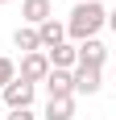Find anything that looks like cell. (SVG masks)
Listing matches in <instances>:
<instances>
[{
  "label": "cell",
  "instance_id": "1",
  "mask_svg": "<svg viewBox=\"0 0 116 120\" xmlns=\"http://www.w3.org/2000/svg\"><path fill=\"white\" fill-rule=\"evenodd\" d=\"M104 21H108V8L100 4V0H79V4L70 8V17H66V37H70V46L91 41V37L104 29Z\"/></svg>",
  "mask_w": 116,
  "mask_h": 120
},
{
  "label": "cell",
  "instance_id": "2",
  "mask_svg": "<svg viewBox=\"0 0 116 120\" xmlns=\"http://www.w3.org/2000/svg\"><path fill=\"white\" fill-rule=\"evenodd\" d=\"M33 91H37V87H29L25 79H12V83L0 91V104H4L8 112H21V108H29V104H33Z\"/></svg>",
  "mask_w": 116,
  "mask_h": 120
},
{
  "label": "cell",
  "instance_id": "3",
  "mask_svg": "<svg viewBox=\"0 0 116 120\" xmlns=\"http://www.w3.org/2000/svg\"><path fill=\"white\" fill-rule=\"evenodd\" d=\"M50 75V62H46V54L37 50V54H21V66H17V79H25L29 87H37L42 79Z\"/></svg>",
  "mask_w": 116,
  "mask_h": 120
},
{
  "label": "cell",
  "instance_id": "4",
  "mask_svg": "<svg viewBox=\"0 0 116 120\" xmlns=\"http://www.w3.org/2000/svg\"><path fill=\"white\" fill-rule=\"evenodd\" d=\"M42 54H46L50 71H75V66H79V46H70V41H62V46H54V50H42Z\"/></svg>",
  "mask_w": 116,
  "mask_h": 120
},
{
  "label": "cell",
  "instance_id": "5",
  "mask_svg": "<svg viewBox=\"0 0 116 120\" xmlns=\"http://www.w3.org/2000/svg\"><path fill=\"white\" fill-rule=\"evenodd\" d=\"M50 17H54V4H50V0H21V21L29 25V29L46 25Z\"/></svg>",
  "mask_w": 116,
  "mask_h": 120
},
{
  "label": "cell",
  "instance_id": "6",
  "mask_svg": "<svg viewBox=\"0 0 116 120\" xmlns=\"http://www.w3.org/2000/svg\"><path fill=\"white\" fill-rule=\"evenodd\" d=\"M70 83H75V95H95V91L104 87L95 66H75V71H70Z\"/></svg>",
  "mask_w": 116,
  "mask_h": 120
},
{
  "label": "cell",
  "instance_id": "7",
  "mask_svg": "<svg viewBox=\"0 0 116 120\" xmlns=\"http://www.w3.org/2000/svg\"><path fill=\"white\" fill-rule=\"evenodd\" d=\"M104 58H108V46L100 41V37H91V41H79V66H104Z\"/></svg>",
  "mask_w": 116,
  "mask_h": 120
},
{
  "label": "cell",
  "instance_id": "8",
  "mask_svg": "<svg viewBox=\"0 0 116 120\" xmlns=\"http://www.w3.org/2000/svg\"><path fill=\"white\" fill-rule=\"evenodd\" d=\"M46 91H50V99H66V95H75V83H70V71H50L46 79Z\"/></svg>",
  "mask_w": 116,
  "mask_h": 120
},
{
  "label": "cell",
  "instance_id": "9",
  "mask_svg": "<svg viewBox=\"0 0 116 120\" xmlns=\"http://www.w3.org/2000/svg\"><path fill=\"white\" fill-rule=\"evenodd\" d=\"M37 41H42V50H54V46H62V41H66V25L50 17L46 25H37Z\"/></svg>",
  "mask_w": 116,
  "mask_h": 120
},
{
  "label": "cell",
  "instance_id": "10",
  "mask_svg": "<svg viewBox=\"0 0 116 120\" xmlns=\"http://www.w3.org/2000/svg\"><path fill=\"white\" fill-rule=\"evenodd\" d=\"M12 46L21 50V54H37V50H42V41H37V29H29V25H17V33H12Z\"/></svg>",
  "mask_w": 116,
  "mask_h": 120
},
{
  "label": "cell",
  "instance_id": "11",
  "mask_svg": "<svg viewBox=\"0 0 116 120\" xmlns=\"http://www.w3.org/2000/svg\"><path fill=\"white\" fill-rule=\"evenodd\" d=\"M46 120H75V95L50 99V104H46Z\"/></svg>",
  "mask_w": 116,
  "mask_h": 120
},
{
  "label": "cell",
  "instance_id": "12",
  "mask_svg": "<svg viewBox=\"0 0 116 120\" xmlns=\"http://www.w3.org/2000/svg\"><path fill=\"white\" fill-rule=\"evenodd\" d=\"M12 79H17V62H12V58H4V54H0V91H4V87H8Z\"/></svg>",
  "mask_w": 116,
  "mask_h": 120
},
{
  "label": "cell",
  "instance_id": "13",
  "mask_svg": "<svg viewBox=\"0 0 116 120\" xmlns=\"http://www.w3.org/2000/svg\"><path fill=\"white\" fill-rule=\"evenodd\" d=\"M4 120H37V116H33V112H29V108H21V112H8V116H4Z\"/></svg>",
  "mask_w": 116,
  "mask_h": 120
},
{
  "label": "cell",
  "instance_id": "14",
  "mask_svg": "<svg viewBox=\"0 0 116 120\" xmlns=\"http://www.w3.org/2000/svg\"><path fill=\"white\" fill-rule=\"evenodd\" d=\"M104 25H108V29H112V33H116V8L108 12V21H104Z\"/></svg>",
  "mask_w": 116,
  "mask_h": 120
},
{
  "label": "cell",
  "instance_id": "15",
  "mask_svg": "<svg viewBox=\"0 0 116 120\" xmlns=\"http://www.w3.org/2000/svg\"><path fill=\"white\" fill-rule=\"evenodd\" d=\"M0 4H8V0H0Z\"/></svg>",
  "mask_w": 116,
  "mask_h": 120
},
{
  "label": "cell",
  "instance_id": "16",
  "mask_svg": "<svg viewBox=\"0 0 116 120\" xmlns=\"http://www.w3.org/2000/svg\"><path fill=\"white\" fill-rule=\"evenodd\" d=\"M75 4H79V0H75Z\"/></svg>",
  "mask_w": 116,
  "mask_h": 120
}]
</instances>
